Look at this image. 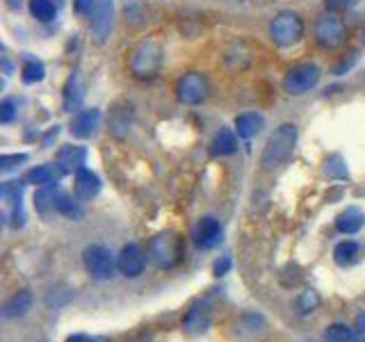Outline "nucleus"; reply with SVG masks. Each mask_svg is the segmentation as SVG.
<instances>
[{"mask_svg":"<svg viewBox=\"0 0 365 342\" xmlns=\"http://www.w3.org/2000/svg\"><path fill=\"white\" fill-rule=\"evenodd\" d=\"M297 146V125L292 123H281L277 130L269 135V140L262 148L260 165L265 171H277L283 165H288V160L294 153Z\"/></svg>","mask_w":365,"mask_h":342,"instance_id":"1","label":"nucleus"},{"mask_svg":"<svg viewBox=\"0 0 365 342\" xmlns=\"http://www.w3.org/2000/svg\"><path fill=\"white\" fill-rule=\"evenodd\" d=\"M163 46L153 39H146V41H140L130 51V71L135 78L140 80H153L158 73H160V66H163Z\"/></svg>","mask_w":365,"mask_h":342,"instance_id":"2","label":"nucleus"},{"mask_svg":"<svg viewBox=\"0 0 365 342\" xmlns=\"http://www.w3.org/2000/svg\"><path fill=\"white\" fill-rule=\"evenodd\" d=\"M146 254L153 265H158L160 269H171L182 258V244L174 233H160L151 237V242L146 247Z\"/></svg>","mask_w":365,"mask_h":342,"instance_id":"3","label":"nucleus"},{"mask_svg":"<svg viewBox=\"0 0 365 342\" xmlns=\"http://www.w3.org/2000/svg\"><path fill=\"white\" fill-rule=\"evenodd\" d=\"M83 265L94 281H110L117 274V258L106 244H89L83 251Z\"/></svg>","mask_w":365,"mask_h":342,"instance_id":"4","label":"nucleus"},{"mask_svg":"<svg viewBox=\"0 0 365 342\" xmlns=\"http://www.w3.org/2000/svg\"><path fill=\"white\" fill-rule=\"evenodd\" d=\"M269 37L274 39V43L283 46H294L304 37V21L299 14L294 11H281V14L274 16V21L269 23Z\"/></svg>","mask_w":365,"mask_h":342,"instance_id":"5","label":"nucleus"},{"mask_svg":"<svg viewBox=\"0 0 365 342\" xmlns=\"http://www.w3.org/2000/svg\"><path fill=\"white\" fill-rule=\"evenodd\" d=\"M347 30L342 19L336 14V11H324L322 16H317L315 21V39L319 46L324 48H338V46L345 43Z\"/></svg>","mask_w":365,"mask_h":342,"instance_id":"6","label":"nucleus"},{"mask_svg":"<svg viewBox=\"0 0 365 342\" xmlns=\"http://www.w3.org/2000/svg\"><path fill=\"white\" fill-rule=\"evenodd\" d=\"M319 83V68L315 64H299L283 78V89L292 96H302Z\"/></svg>","mask_w":365,"mask_h":342,"instance_id":"7","label":"nucleus"},{"mask_svg":"<svg viewBox=\"0 0 365 342\" xmlns=\"http://www.w3.org/2000/svg\"><path fill=\"white\" fill-rule=\"evenodd\" d=\"M208 78L199 71H192L187 76H182L176 83V96L180 103H187V105H197V103L205 100L208 96Z\"/></svg>","mask_w":365,"mask_h":342,"instance_id":"8","label":"nucleus"},{"mask_svg":"<svg viewBox=\"0 0 365 342\" xmlns=\"http://www.w3.org/2000/svg\"><path fill=\"white\" fill-rule=\"evenodd\" d=\"M212 324V306L208 299H194L182 317V328L190 336H201Z\"/></svg>","mask_w":365,"mask_h":342,"instance_id":"9","label":"nucleus"},{"mask_svg":"<svg viewBox=\"0 0 365 342\" xmlns=\"http://www.w3.org/2000/svg\"><path fill=\"white\" fill-rule=\"evenodd\" d=\"M87 16L91 37H94L96 43H103L112 28V3L110 0H91Z\"/></svg>","mask_w":365,"mask_h":342,"instance_id":"10","label":"nucleus"},{"mask_svg":"<svg viewBox=\"0 0 365 342\" xmlns=\"http://www.w3.org/2000/svg\"><path fill=\"white\" fill-rule=\"evenodd\" d=\"M144 265H146V260H144V251L137 247V244H125L121 251H119V256H117V267L119 271L123 274L125 279H137L140 274L144 271Z\"/></svg>","mask_w":365,"mask_h":342,"instance_id":"11","label":"nucleus"},{"mask_svg":"<svg viewBox=\"0 0 365 342\" xmlns=\"http://www.w3.org/2000/svg\"><path fill=\"white\" fill-rule=\"evenodd\" d=\"M57 167L62 169V174H78L80 169H85L87 162V148L85 146H73L66 144L62 146L55 155Z\"/></svg>","mask_w":365,"mask_h":342,"instance_id":"12","label":"nucleus"},{"mask_svg":"<svg viewBox=\"0 0 365 342\" xmlns=\"http://www.w3.org/2000/svg\"><path fill=\"white\" fill-rule=\"evenodd\" d=\"M265 317L258 313H247L235 322V336L242 342H258L262 336H265Z\"/></svg>","mask_w":365,"mask_h":342,"instance_id":"13","label":"nucleus"},{"mask_svg":"<svg viewBox=\"0 0 365 342\" xmlns=\"http://www.w3.org/2000/svg\"><path fill=\"white\" fill-rule=\"evenodd\" d=\"M194 242L199 249H212L222 242V224L215 217H203L194 231Z\"/></svg>","mask_w":365,"mask_h":342,"instance_id":"14","label":"nucleus"},{"mask_svg":"<svg viewBox=\"0 0 365 342\" xmlns=\"http://www.w3.org/2000/svg\"><path fill=\"white\" fill-rule=\"evenodd\" d=\"M98 123H101V110L91 108V110L78 112L76 117L71 119L68 130H71V135L78 137V140H87V137H91L98 130Z\"/></svg>","mask_w":365,"mask_h":342,"instance_id":"15","label":"nucleus"},{"mask_svg":"<svg viewBox=\"0 0 365 342\" xmlns=\"http://www.w3.org/2000/svg\"><path fill=\"white\" fill-rule=\"evenodd\" d=\"M73 192L80 201H91L101 192V178L91 169H80L73 180Z\"/></svg>","mask_w":365,"mask_h":342,"instance_id":"16","label":"nucleus"},{"mask_svg":"<svg viewBox=\"0 0 365 342\" xmlns=\"http://www.w3.org/2000/svg\"><path fill=\"white\" fill-rule=\"evenodd\" d=\"M32 308V292L30 290H19L9 296L3 304V317L5 319H16L23 317Z\"/></svg>","mask_w":365,"mask_h":342,"instance_id":"17","label":"nucleus"},{"mask_svg":"<svg viewBox=\"0 0 365 342\" xmlns=\"http://www.w3.org/2000/svg\"><path fill=\"white\" fill-rule=\"evenodd\" d=\"M365 224V214L361 208L356 205H351V208L342 210L338 217H336V228L342 233V235H356Z\"/></svg>","mask_w":365,"mask_h":342,"instance_id":"18","label":"nucleus"},{"mask_svg":"<svg viewBox=\"0 0 365 342\" xmlns=\"http://www.w3.org/2000/svg\"><path fill=\"white\" fill-rule=\"evenodd\" d=\"M237 151V137L231 128H222L212 137L210 144V153L215 157H224V155H233Z\"/></svg>","mask_w":365,"mask_h":342,"instance_id":"19","label":"nucleus"},{"mask_svg":"<svg viewBox=\"0 0 365 342\" xmlns=\"http://www.w3.org/2000/svg\"><path fill=\"white\" fill-rule=\"evenodd\" d=\"M60 192V185L57 182H48V185H41L34 194V208L41 217H48L51 212H55V197Z\"/></svg>","mask_w":365,"mask_h":342,"instance_id":"20","label":"nucleus"},{"mask_svg":"<svg viewBox=\"0 0 365 342\" xmlns=\"http://www.w3.org/2000/svg\"><path fill=\"white\" fill-rule=\"evenodd\" d=\"M262 125H265V119H262L258 112H245L235 119V130L240 137H245V140L256 137L262 130Z\"/></svg>","mask_w":365,"mask_h":342,"instance_id":"21","label":"nucleus"},{"mask_svg":"<svg viewBox=\"0 0 365 342\" xmlns=\"http://www.w3.org/2000/svg\"><path fill=\"white\" fill-rule=\"evenodd\" d=\"M62 176V169L57 165H39L30 169L26 174V182H30V185H48V182H57V178Z\"/></svg>","mask_w":365,"mask_h":342,"instance_id":"22","label":"nucleus"},{"mask_svg":"<svg viewBox=\"0 0 365 342\" xmlns=\"http://www.w3.org/2000/svg\"><path fill=\"white\" fill-rule=\"evenodd\" d=\"M80 100H83V85H80L78 73H71L64 87V110L66 112L76 110L80 105Z\"/></svg>","mask_w":365,"mask_h":342,"instance_id":"23","label":"nucleus"},{"mask_svg":"<svg viewBox=\"0 0 365 342\" xmlns=\"http://www.w3.org/2000/svg\"><path fill=\"white\" fill-rule=\"evenodd\" d=\"M359 251H361L359 242H354V239H342V242L336 244V249H334V260L340 267H347L359 258Z\"/></svg>","mask_w":365,"mask_h":342,"instance_id":"24","label":"nucleus"},{"mask_svg":"<svg viewBox=\"0 0 365 342\" xmlns=\"http://www.w3.org/2000/svg\"><path fill=\"white\" fill-rule=\"evenodd\" d=\"M55 212H60L64 217H68V219H80L83 217V208L68 197L66 192H57V197H55Z\"/></svg>","mask_w":365,"mask_h":342,"instance_id":"25","label":"nucleus"},{"mask_svg":"<svg viewBox=\"0 0 365 342\" xmlns=\"http://www.w3.org/2000/svg\"><path fill=\"white\" fill-rule=\"evenodd\" d=\"M319 304H322V299H319V294L315 290H304L299 296H297V313L306 317V315L315 313Z\"/></svg>","mask_w":365,"mask_h":342,"instance_id":"26","label":"nucleus"},{"mask_svg":"<svg viewBox=\"0 0 365 342\" xmlns=\"http://www.w3.org/2000/svg\"><path fill=\"white\" fill-rule=\"evenodd\" d=\"M30 11H32V16L41 23H51L57 14L53 0H30Z\"/></svg>","mask_w":365,"mask_h":342,"instance_id":"27","label":"nucleus"},{"mask_svg":"<svg viewBox=\"0 0 365 342\" xmlns=\"http://www.w3.org/2000/svg\"><path fill=\"white\" fill-rule=\"evenodd\" d=\"M324 342H354V333L347 324H329L324 331Z\"/></svg>","mask_w":365,"mask_h":342,"instance_id":"28","label":"nucleus"},{"mask_svg":"<svg viewBox=\"0 0 365 342\" xmlns=\"http://www.w3.org/2000/svg\"><path fill=\"white\" fill-rule=\"evenodd\" d=\"M43 76H46V68H43V64L41 62H37V60H26V64H23V80H26L28 85H32V83H39V80H43Z\"/></svg>","mask_w":365,"mask_h":342,"instance_id":"29","label":"nucleus"},{"mask_svg":"<svg viewBox=\"0 0 365 342\" xmlns=\"http://www.w3.org/2000/svg\"><path fill=\"white\" fill-rule=\"evenodd\" d=\"M324 171H327V174H329L331 178H347V176H349L345 160H342L340 155H331V157H327Z\"/></svg>","mask_w":365,"mask_h":342,"instance_id":"30","label":"nucleus"},{"mask_svg":"<svg viewBox=\"0 0 365 342\" xmlns=\"http://www.w3.org/2000/svg\"><path fill=\"white\" fill-rule=\"evenodd\" d=\"M28 160V155L26 153H16V155H3L0 157V171H11V169H16V167H21L23 162Z\"/></svg>","mask_w":365,"mask_h":342,"instance_id":"31","label":"nucleus"},{"mask_svg":"<svg viewBox=\"0 0 365 342\" xmlns=\"http://www.w3.org/2000/svg\"><path fill=\"white\" fill-rule=\"evenodd\" d=\"M14 117H16V103L11 98H5L3 103H0V121L9 123Z\"/></svg>","mask_w":365,"mask_h":342,"instance_id":"32","label":"nucleus"},{"mask_svg":"<svg viewBox=\"0 0 365 342\" xmlns=\"http://www.w3.org/2000/svg\"><path fill=\"white\" fill-rule=\"evenodd\" d=\"M351 333H354V342H365V313L356 317V322L351 326Z\"/></svg>","mask_w":365,"mask_h":342,"instance_id":"33","label":"nucleus"},{"mask_svg":"<svg viewBox=\"0 0 365 342\" xmlns=\"http://www.w3.org/2000/svg\"><path fill=\"white\" fill-rule=\"evenodd\" d=\"M231 258L228 256H222L220 260H215V265H212V274L215 276H224V274H228V269H231Z\"/></svg>","mask_w":365,"mask_h":342,"instance_id":"34","label":"nucleus"},{"mask_svg":"<svg viewBox=\"0 0 365 342\" xmlns=\"http://www.w3.org/2000/svg\"><path fill=\"white\" fill-rule=\"evenodd\" d=\"M359 0H327V9L329 11H342V9H351Z\"/></svg>","mask_w":365,"mask_h":342,"instance_id":"35","label":"nucleus"},{"mask_svg":"<svg viewBox=\"0 0 365 342\" xmlns=\"http://www.w3.org/2000/svg\"><path fill=\"white\" fill-rule=\"evenodd\" d=\"M94 338H89V336H85V333H76V336H71V338H66V342H91Z\"/></svg>","mask_w":365,"mask_h":342,"instance_id":"36","label":"nucleus"},{"mask_svg":"<svg viewBox=\"0 0 365 342\" xmlns=\"http://www.w3.org/2000/svg\"><path fill=\"white\" fill-rule=\"evenodd\" d=\"M21 3H23V0H7V5H9L11 9H19V7H21Z\"/></svg>","mask_w":365,"mask_h":342,"instance_id":"37","label":"nucleus"}]
</instances>
